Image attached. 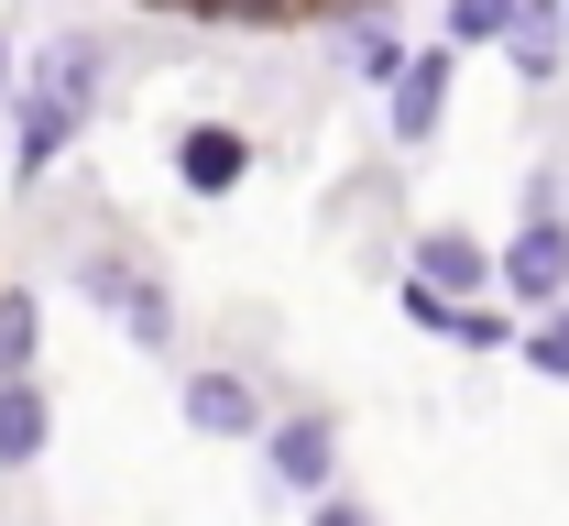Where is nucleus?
I'll return each instance as SVG.
<instances>
[{"instance_id": "nucleus-9", "label": "nucleus", "mask_w": 569, "mask_h": 526, "mask_svg": "<svg viewBox=\"0 0 569 526\" xmlns=\"http://www.w3.org/2000/svg\"><path fill=\"white\" fill-rule=\"evenodd\" d=\"M44 450H56V395H44V374L0 384V483H22Z\"/></svg>"}, {"instance_id": "nucleus-6", "label": "nucleus", "mask_w": 569, "mask_h": 526, "mask_svg": "<svg viewBox=\"0 0 569 526\" xmlns=\"http://www.w3.org/2000/svg\"><path fill=\"white\" fill-rule=\"evenodd\" d=\"M503 297L526 307V318H548L569 297V209L559 220H515L503 230Z\"/></svg>"}, {"instance_id": "nucleus-13", "label": "nucleus", "mask_w": 569, "mask_h": 526, "mask_svg": "<svg viewBox=\"0 0 569 526\" xmlns=\"http://www.w3.org/2000/svg\"><path fill=\"white\" fill-rule=\"evenodd\" d=\"M198 22H219V33H296V22H329V0H198Z\"/></svg>"}, {"instance_id": "nucleus-11", "label": "nucleus", "mask_w": 569, "mask_h": 526, "mask_svg": "<svg viewBox=\"0 0 569 526\" xmlns=\"http://www.w3.org/2000/svg\"><path fill=\"white\" fill-rule=\"evenodd\" d=\"M515 22H526V0H438V44H460V56H482V44H515Z\"/></svg>"}, {"instance_id": "nucleus-10", "label": "nucleus", "mask_w": 569, "mask_h": 526, "mask_svg": "<svg viewBox=\"0 0 569 526\" xmlns=\"http://www.w3.org/2000/svg\"><path fill=\"white\" fill-rule=\"evenodd\" d=\"M503 67L526 77V88H559V67H569V0H526V22H515Z\"/></svg>"}, {"instance_id": "nucleus-15", "label": "nucleus", "mask_w": 569, "mask_h": 526, "mask_svg": "<svg viewBox=\"0 0 569 526\" xmlns=\"http://www.w3.org/2000/svg\"><path fill=\"white\" fill-rule=\"evenodd\" d=\"M307 526H383V516H372L351 483H340V494H318V505H307Z\"/></svg>"}, {"instance_id": "nucleus-5", "label": "nucleus", "mask_w": 569, "mask_h": 526, "mask_svg": "<svg viewBox=\"0 0 569 526\" xmlns=\"http://www.w3.org/2000/svg\"><path fill=\"white\" fill-rule=\"evenodd\" d=\"M449 88H460V44H417V67L383 88V143L427 153L438 132H449Z\"/></svg>"}, {"instance_id": "nucleus-2", "label": "nucleus", "mask_w": 569, "mask_h": 526, "mask_svg": "<svg viewBox=\"0 0 569 526\" xmlns=\"http://www.w3.org/2000/svg\"><path fill=\"white\" fill-rule=\"evenodd\" d=\"M252 450H263V483H274L284 505H318V494H340V450L351 439H340L329 406H274V428Z\"/></svg>"}, {"instance_id": "nucleus-7", "label": "nucleus", "mask_w": 569, "mask_h": 526, "mask_svg": "<svg viewBox=\"0 0 569 526\" xmlns=\"http://www.w3.org/2000/svg\"><path fill=\"white\" fill-rule=\"evenodd\" d=\"M164 165H176V187H187L198 209H219V198H241V176H252V132H241V121H187Z\"/></svg>"}, {"instance_id": "nucleus-16", "label": "nucleus", "mask_w": 569, "mask_h": 526, "mask_svg": "<svg viewBox=\"0 0 569 526\" xmlns=\"http://www.w3.org/2000/svg\"><path fill=\"white\" fill-rule=\"evenodd\" d=\"M22 99V56H11V33H0V110Z\"/></svg>"}, {"instance_id": "nucleus-12", "label": "nucleus", "mask_w": 569, "mask_h": 526, "mask_svg": "<svg viewBox=\"0 0 569 526\" xmlns=\"http://www.w3.org/2000/svg\"><path fill=\"white\" fill-rule=\"evenodd\" d=\"M44 374V297L33 286H0V384Z\"/></svg>"}, {"instance_id": "nucleus-3", "label": "nucleus", "mask_w": 569, "mask_h": 526, "mask_svg": "<svg viewBox=\"0 0 569 526\" xmlns=\"http://www.w3.org/2000/svg\"><path fill=\"white\" fill-rule=\"evenodd\" d=\"M176 417H187V439H263L274 428V395H263V374H241V363H187Z\"/></svg>"}, {"instance_id": "nucleus-8", "label": "nucleus", "mask_w": 569, "mask_h": 526, "mask_svg": "<svg viewBox=\"0 0 569 526\" xmlns=\"http://www.w3.org/2000/svg\"><path fill=\"white\" fill-rule=\"evenodd\" d=\"M318 33H329L340 77H351V88H372V99L417 67V44H406V22H395V11H340V22H318Z\"/></svg>"}, {"instance_id": "nucleus-4", "label": "nucleus", "mask_w": 569, "mask_h": 526, "mask_svg": "<svg viewBox=\"0 0 569 526\" xmlns=\"http://www.w3.org/2000/svg\"><path fill=\"white\" fill-rule=\"evenodd\" d=\"M406 275L417 286H438V297H503V241H482V230H460V220H427L406 230Z\"/></svg>"}, {"instance_id": "nucleus-14", "label": "nucleus", "mask_w": 569, "mask_h": 526, "mask_svg": "<svg viewBox=\"0 0 569 526\" xmlns=\"http://www.w3.org/2000/svg\"><path fill=\"white\" fill-rule=\"evenodd\" d=\"M537 384H569V297L548 307V318H526V351H515Z\"/></svg>"}, {"instance_id": "nucleus-17", "label": "nucleus", "mask_w": 569, "mask_h": 526, "mask_svg": "<svg viewBox=\"0 0 569 526\" xmlns=\"http://www.w3.org/2000/svg\"><path fill=\"white\" fill-rule=\"evenodd\" d=\"M142 11H187V22H198V0H142Z\"/></svg>"}, {"instance_id": "nucleus-1", "label": "nucleus", "mask_w": 569, "mask_h": 526, "mask_svg": "<svg viewBox=\"0 0 569 526\" xmlns=\"http://www.w3.org/2000/svg\"><path fill=\"white\" fill-rule=\"evenodd\" d=\"M110 67H121L110 33H56V44L22 67V99H11V187H44V176L88 143V121H99V99H110Z\"/></svg>"}]
</instances>
